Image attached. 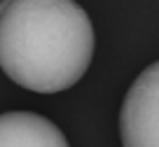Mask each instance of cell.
<instances>
[{
  "mask_svg": "<svg viewBox=\"0 0 159 147\" xmlns=\"http://www.w3.org/2000/svg\"><path fill=\"white\" fill-rule=\"evenodd\" d=\"M94 47V24L75 0H0V68L21 89H73Z\"/></svg>",
  "mask_w": 159,
  "mask_h": 147,
  "instance_id": "6da1fadb",
  "label": "cell"
},
{
  "mask_svg": "<svg viewBox=\"0 0 159 147\" xmlns=\"http://www.w3.org/2000/svg\"><path fill=\"white\" fill-rule=\"evenodd\" d=\"M119 136L122 147H159V61L150 63L126 91Z\"/></svg>",
  "mask_w": 159,
  "mask_h": 147,
  "instance_id": "7a4b0ae2",
  "label": "cell"
},
{
  "mask_svg": "<svg viewBox=\"0 0 159 147\" xmlns=\"http://www.w3.org/2000/svg\"><path fill=\"white\" fill-rule=\"evenodd\" d=\"M0 147H70L63 131L52 119L35 112L0 114Z\"/></svg>",
  "mask_w": 159,
  "mask_h": 147,
  "instance_id": "3957f363",
  "label": "cell"
}]
</instances>
